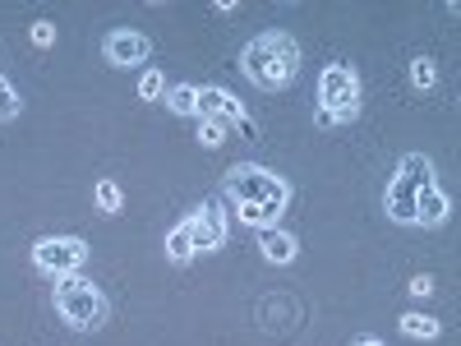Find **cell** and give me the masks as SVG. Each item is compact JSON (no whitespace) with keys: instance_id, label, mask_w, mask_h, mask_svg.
Masks as SVG:
<instances>
[{"instance_id":"6da1fadb","label":"cell","mask_w":461,"mask_h":346,"mask_svg":"<svg viewBox=\"0 0 461 346\" xmlns=\"http://www.w3.org/2000/svg\"><path fill=\"white\" fill-rule=\"evenodd\" d=\"M240 74L263 93L291 88L300 74V42L286 28H267V32L249 37V47L240 51Z\"/></svg>"},{"instance_id":"7a4b0ae2","label":"cell","mask_w":461,"mask_h":346,"mask_svg":"<svg viewBox=\"0 0 461 346\" xmlns=\"http://www.w3.org/2000/svg\"><path fill=\"white\" fill-rule=\"evenodd\" d=\"M51 310H56L60 323H69L74 332H97V328L111 319V300H106L84 273H65V278H56Z\"/></svg>"},{"instance_id":"3957f363","label":"cell","mask_w":461,"mask_h":346,"mask_svg":"<svg viewBox=\"0 0 461 346\" xmlns=\"http://www.w3.org/2000/svg\"><path fill=\"white\" fill-rule=\"evenodd\" d=\"M221 195L230 199V204H254V208H267V213H286V204H291V185L277 176V171H267V167H258V162H240V167H230L226 171V180H221Z\"/></svg>"},{"instance_id":"277c9868","label":"cell","mask_w":461,"mask_h":346,"mask_svg":"<svg viewBox=\"0 0 461 346\" xmlns=\"http://www.w3.org/2000/svg\"><path fill=\"white\" fill-rule=\"evenodd\" d=\"M420 185H434V162L425 152H406L397 176L388 180V195H383V213H388L397 226H415V195Z\"/></svg>"},{"instance_id":"5b68a950","label":"cell","mask_w":461,"mask_h":346,"mask_svg":"<svg viewBox=\"0 0 461 346\" xmlns=\"http://www.w3.org/2000/svg\"><path fill=\"white\" fill-rule=\"evenodd\" d=\"M314 106L332 115V130L351 125L360 115V74H356V65H346V60L323 65V74H319V102Z\"/></svg>"},{"instance_id":"8992f818","label":"cell","mask_w":461,"mask_h":346,"mask_svg":"<svg viewBox=\"0 0 461 346\" xmlns=\"http://www.w3.org/2000/svg\"><path fill=\"white\" fill-rule=\"evenodd\" d=\"M88 263V241L84 236H47L32 245V268L37 273H51V278H65V273H79Z\"/></svg>"},{"instance_id":"52a82bcc","label":"cell","mask_w":461,"mask_h":346,"mask_svg":"<svg viewBox=\"0 0 461 346\" xmlns=\"http://www.w3.org/2000/svg\"><path fill=\"white\" fill-rule=\"evenodd\" d=\"M180 222L189 226V241H194V254H217V250L226 245V208H221V199L199 204L194 213H185Z\"/></svg>"},{"instance_id":"ba28073f","label":"cell","mask_w":461,"mask_h":346,"mask_svg":"<svg viewBox=\"0 0 461 346\" xmlns=\"http://www.w3.org/2000/svg\"><path fill=\"white\" fill-rule=\"evenodd\" d=\"M194 121H226L240 134H254V121H249L245 102L236 93H226V88H212V84H199V115Z\"/></svg>"},{"instance_id":"9c48e42d","label":"cell","mask_w":461,"mask_h":346,"mask_svg":"<svg viewBox=\"0 0 461 346\" xmlns=\"http://www.w3.org/2000/svg\"><path fill=\"white\" fill-rule=\"evenodd\" d=\"M102 56H106L115 69H134V65H143V60L152 56V42H148L139 28H111V32L102 37Z\"/></svg>"},{"instance_id":"30bf717a","label":"cell","mask_w":461,"mask_h":346,"mask_svg":"<svg viewBox=\"0 0 461 346\" xmlns=\"http://www.w3.org/2000/svg\"><path fill=\"white\" fill-rule=\"evenodd\" d=\"M258 250H263V259L273 268H286V263L300 259V236L286 231V226H263L258 231Z\"/></svg>"},{"instance_id":"8fae6325","label":"cell","mask_w":461,"mask_h":346,"mask_svg":"<svg viewBox=\"0 0 461 346\" xmlns=\"http://www.w3.org/2000/svg\"><path fill=\"white\" fill-rule=\"evenodd\" d=\"M447 217H452V199L438 189V180L434 185H420V195H415V226H447Z\"/></svg>"},{"instance_id":"7c38bea8","label":"cell","mask_w":461,"mask_h":346,"mask_svg":"<svg viewBox=\"0 0 461 346\" xmlns=\"http://www.w3.org/2000/svg\"><path fill=\"white\" fill-rule=\"evenodd\" d=\"M397 328H402L406 337H420V341H438V337H443V323H438L434 314H420V310H406V314L397 319Z\"/></svg>"},{"instance_id":"4fadbf2b","label":"cell","mask_w":461,"mask_h":346,"mask_svg":"<svg viewBox=\"0 0 461 346\" xmlns=\"http://www.w3.org/2000/svg\"><path fill=\"white\" fill-rule=\"evenodd\" d=\"M167 259L176 263V268H189L199 254H194V241H189V226L185 222H176L171 231H167Z\"/></svg>"},{"instance_id":"5bb4252c","label":"cell","mask_w":461,"mask_h":346,"mask_svg":"<svg viewBox=\"0 0 461 346\" xmlns=\"http://www.w3.org/2000/svg\"><path fill=\"white\" fill-rule=\"evenodd\" d=\"M162 102L171 106V115H189V121H194L199 115V84H167Z\"/></svg>"},{"instance_id":"9a60e30c","label":"cell","mask_w":461,"mask_h":346,"mask_svg":"<svg viewBox=\"0 0 461 346\" xmlns=\"http://www.w3.org/2000/svg\"><path fill=\"white\" fill-rule=\"evenodd\" d=\"M411 88H415V93H434V88H438V65H434V56H415V60H411Z\"/></svg>"},{"instance_id":"2e32d148","label":"cell","mask_w":461,"mask_h":346,"mask_svg":"<svg viewBox=\"0 0 461 346\" xmlns=\"http://www.w3.org/2000/svg\"><path fill=\"white\" fill-rule=\"evenodd\" d=\"M93 204H97V213L115 217V213L125 208V195H121V185H115V180H97V185H93Z\"/></svg>"},{"instance_id":"e0dca14e","label":"cell","mask_w":461,"mask_h":346,"mask_svg":"<svg viewBox=\"0 0 461 346\" xmlns=\"http://www.w3.org/2000/svg\"><path fill=\"white\" fill-rule=\"evenodd\" d=\"M134 93H139L143 102H162V97H167V74L148 65V74H143V79L134 84Z\"/></svg>"},{"instance_id":"ac0fdd59","label":"cell","mask_w":461,"mask_h":346,"mask_svg":"<svg viewBox=\"0 0 461 346\" xmlns=\"http://www.w3.org/2000/svg\"><path fill=\"white\" fill-rule=\"evenodd\" d=\"M19 111H23V97L10 88L5 74H0V125H5V121H19Z\"/></svg>"},{"instance_id":"d6986e66","label":"cell","mask_w":461,"mask_h":346,"mask_svg":"<svg viewBox=\"0 0 461 346\" xmlns=\"http://www.w3.org/2000/svg\"><path fill=\"white\" fill-rule=\"evenodd\" d=\"M226 134H230L226 121H199V148H221Z\"/></svg>"},{"instance_id":"ffe728a7","label":"cell","mask_w":461,"mask_h":346,"mask_svg":"<svg viewBox=\"0 0 461 346\" xmlns=\"http://www.w3.org/2000/svg\"><path fill=\"white\" fill-rule=\"evenodd\" d=\"M236 213H240V222H245V226H254V231H263V226H277V213L254 208V204H240Z\"/></svg>"},{"instance_id":"44dd1931","label":"cell","mask_w":461,"mask_h":346,"mask_svg":"<svg viewBox=\"0 0 461 346\" xmlns=\"http://www.w3.org/2000/svg\"><path fill=\"white\" fill-rule=\"evenodd\" d=\"M28 37H32V47H51V42H56V23H51V19H37V23L28 28Z\"/></svg>"},{"instance_id":"7402d4cb","label":"cell","mask_w":461,"mask_h":346,"mask_svg":"<svg viewBox=\"0 0 461 346\" xmlns=\"http://www.w3.org/2000/svg\"><path fill=\"white\" fill-rule=\"evenodd\" d=\"M429 291H434V278H429V273H420V278H411V296H415V300H425Z\"/></svg>"},{"instance_id":"603a6c76","label":"cell","mask_w":461,"mask_h":346,"mask_svg":"<svg viewBox=\"0 0 461 346\" xmlns=\"http://www.w3.org/2000/svg\"><path fill=\"white\" fill-rule=\"evenodd\" d=\"M351 346H383V341H378V337H356Z\"/></svg>"}]
</instances>
